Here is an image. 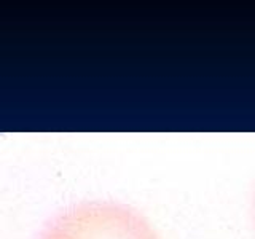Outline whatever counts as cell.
<instances>
[{
    "label": "cell",
    "instance_id": "obj_1",
    "mask_svg": "<svg viewBox=\"0 0 255 239\" xmlns=\"http://www.w3.org/2000/svg\"><path fill=\"white\" fill-rule=\"evenodd\" d=\"M37 239H159L150 222L131 206L85 201L46 223Z\"/></svg>",
    "mask_w": 255,
    "mask_h": 239
}]
</instances>
